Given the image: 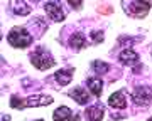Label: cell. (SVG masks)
Listing matches in <instances>:
<instances>
[{"instance_id":"1","label":"cell","mask_w":152,"mask_h":121,"mask_svg":"<svg viewBox=\"0 0 152 121\" xmlns=\"http://www.w3.org/2000/svg\"><path fill=\"white\" fill-rule=\"evenodd\" d=\"M7 40L12 47L17 49H26L32 44V34L29 32L26 27H14L7 35Z\"/></svg>"},{"instance_id":"2","label":"cell","mask_w":152,"mask_h":121,"mask_svg":"<svg viewBox=\"0 0 152 121\" xmlns=\"http://www.w3.org/2000/svg\"><path fill=\"white\" fill-rule=\"evenodd\" d=\"M31 62H32L37 69H41V71H46L49 67H54V64H56L54 57L49 54L44 47H37V49L31 54Z\"/></svg>"},{"instance_id":"3","label":"cell","mask_w":152,"mask_h":121,"mask_svg":"<svg viewBox=\"0 0 152 121\" xmlns=\"http://www.w3.org/2000/svg\"><path fill=\"white\" fill-rule=\"evenodd\" d=\"M10 103L14 108L17 109H24L27 106H42V104H51L53 103V98L49 96H36V98H26V99H19L15 96H12Z\"/></svg>"},{"instance_id":"4","label":"cell","mask_w":152,"mask_h":121,"mask_svg":"<svg viewBox=\"0 0 152 121\" xmlns=\"http://www.w3.org/2000/svg\"><path fill=\"white\" fill-rule=\"evenodd\" d=\"M132 99L139 106H147L152 101V88H147V86L137 88L134 91V94H132Z\"/></svg>"},{"instance_id":"5","label":"cell","mask_w":152,"mask_h":121,"mask_svg":"<svg viewBox=\"0 0 152 121\" xmlns=\"http://www.w3.org/2000/svg\"><path fill=\"white\" fill-rule=\"evenodd\" d=\"M44 10L48 12V15L54 20V22H63L64 20V10H63V7L58 4V2H48V4H44Z\"/></svg>"},{"instance_id":"6","label":"cell","mask_w":152,"mask_h":121,"mask_svg":"<svg viewBox=\"0 0 152 121\" xmlns=\"http://www.w3.org/2000/svg\"><path fill=\"white\" fill-rule=\"evenodd\" d=\"M151 9V4L149 2H132L130 5H129V10L134 17H145V14L149 12Z\"/></svg>"},{"instance_id":"7","label":"cell","mask_w":152,"mask_h":121,"mask_svg":"<svg viewBox=\"0 0 152 121\" xmlns=\"http://www.w3.org/2000/svg\"><path fill=\"white\" fill-rule=\"evenodd\" d=\"M108 104L112 106V108H117V109L127 108V99H125V91L124 89H122V91H117V93H113L112 96H110Z\"/></svg>"},{"instance_id":"8","label":"cell","mask_w":152,"mask_h":121,"mask_svg":"<svg viewBox=\"0 0 152 121\" xmlns=\"http://www.w3.org/2000/svg\"><path fill=\"white\" fill-rule=\"evenodd\" d=\"M120 64H137L139 62V54L132 49H124L118 54Z\"/></svg>"},{"instance_id":"9","label":"cell","mask_w":152,"mask_h":121,"mask_svg":"<svg viewBox=\"0 0 152 121\" xmlns=\"http://www.w3.org/2000/svg\"><path fill=\"white\" fill-rule=\"evenodd\" d=\"M53 118H54V121H73V120H76V116L73 115L71 109L66 108V106H59V108L53 113Z\"/></svg>"},{"instance_id":"10","label":"cell","mask_w":152,"mask_h":121,"mask_svg":"<svg viewBox=\"0 0 152 121\" xmlns=\"http://www.w3.org/2000/svg\"><path fill=\"white\" fill-rule=\"evenodd\" d=\"M73 72H75V69H73V67L59 69V71H58V72L54 74V79L61 84V86H66V84H68V83L71 81V77H73Z\"/></svg>"},{"instance_id":"11","label":"cell","mask_w":152,"mask_h":121,"mask_svg":"<svg viewBox=\"0 0 152 121\" xmlns=\"http://www.w3.org/2000/svg\"><path fill=\"white\" fill-rule=\"evenodd\" d=\"M86 84H88V88H90V91L93 93V96L100 98L102 89H103V83H102V79H100V77H88Z\"/></svg>"},{"instance_id":"12","label":"cell","mask_w":152,"mask_h":121,"mask_svg":"<svg viewBox=\"0 0 152 121\" xmlns=\"http://www.w3.org/2000/svg\"><path fill=\"white\" fill-rule=\"evenodd\" d=\"M69 98H73L78 104H86L88 99H90V96H88V93L83 88H75L69 93Z\"/></svg>"},{"instance_id":"13","label":"cell","mask_w":152,"mask_h":121,"mask_svg":"<svg viewBox=\"0 0 152 121\" xmlns=\"http://www.w3.org/2000/svg\"><path fill=\"white\" fill-rule=\"evenodd\" d=\"M86 116L90 118V121H102V118H103V108L100 104L90 106L86 109Z\"/></svg>"},{"instance_id":"14","label":"cell","mask_w":152,"mask_h":121,"mask_svg":"<svg viewBox=\"0 0 152 121\" xmlns=\"http://www.w3.org/2000/svg\"><path fill=\"white\" fill-rule=\"evenodd\" d=\"M69 44L73 45L75 49H83V47L86 45V37H85V34H81V32L73 34L69 37Z\"/></svg>"},{"instance_id":"15","label":"cell","mask_w":152,"mask_h":121,"mask_svg":"<svg viewBox=\"0 0 152 121\" xmlns=\"http://www.w3.org/2000/svg\"><path fill=\"white\" fill-rule=\"evenodd\" d=\"M91 66L98 74H105V72L110 71V64H107V62H103V60H93Z\"/></svg>"},{"instance_id":"16","label":"cell","mask_w":152,"mask_h":121,"mask_svg":"<svg viewBox=\"0 0 152 121\" xmlns=\"http://www.w3.org/2000/svg\"><path fill=\"white\" fill-rule=\"evenodd\" d=\"M14 7H15V12L19 14V15H26V14L31 12V5L26 4V2H17Z\"/></svg>"},{"instance_id":"17","label":"cell","mask_w":152,"mask_h":121,"mask_svg":"<svg viewBox=\"0 0 152 121\" xmlns=\"http://www.w3.org/2000/svg\"><path fill=\"white\" fill-rule=\"evenodd\" d=\"M93 42L95 44L103 42V32H93Z\"/></svg>"},{"instance_id":"18","label":"cell","mask_w":152,"mask_h":121,"mask_svg":"<svg viewBox=\"0 0 152 121\" xmlns=\"http://www.w3.org/2000/svg\"><path fill=\"white\" fill-rule=\"evenodd\" d=\"M69 5L75 7V9H80V7H81V2H71L69 0Z\"/></svg>"},{"instance_id":"19","label":"cell","mask_w":152,"mask_h":121,"mask_svg":"<svg viewBox=\"0 0 152 121\" xmlns=\"http://www.w3.org/2000/svg\"><path fill=\"white\" fill-rule=\"evenodd\" d=\"M2 121H10V116L5 115V116H2Z\"/></svg>"},{"instance_id":"20","label":"cell","mask_w":152,"mask_h":121,"mask_svg":"<svg viewBox=\"0 0 152 121\" xmlns=\"http://www.w3.org/2000/svg\"><path fill=\"white\" fill-rule=\"evenodd\" d=\"M36 121H42V120H36Z\"/></svg>"},{"instance_id":"21","label":"cell","mask_w":152,"mask_h":121,"mask_svg":"<svg viewBox=\"0 0 152 121\" xmlns=\"http://www.w3.org/2000/svg\"><path fill=\"white\" fill-rule=\"evenodd\" d=\"M149 121H152V118H151V120H149Z\"/></svg>"}]
</instances>
